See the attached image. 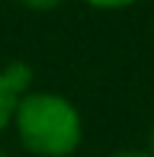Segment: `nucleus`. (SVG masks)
Listing matches in <instances>:
<instances>
[{"instance_id":"nucleus-1","label":"nucleus","mask_w":154,"mask_h":157,"mask_svg":"<svg viewBox=\"0 0 154 157\" xmlns=\"http://www.w3.org/2000/svg\"><path fill=\"white\" fill-rule=\"evenodd\" d=\"M19 144L36 157H71L83 141V119L67 96L52 90H29L13 112Z\"/></svg>"},{"instance_id":"nucleus-2","label":"nucleus","mask_w":154,"mask_h":157,"mask_svg":"<svg viewBox=\"0 0 154 157\" xmlns=\"http://www.w3.org/2000/svg\"><path fill=\"white\" fill-rule=\"evenodd\" d=\"M32 83V67L23 61H13L6 67H0V132L6 125H13V112L23 93H29Z\"/></svg>"},{"instance_id":"nucleus-3","label":"nucleus","mask_w":154,"mask_h":157,"mask_svg":"<svg viewBox=\"0 0 154 157\" xmlns=\"http://www.w3.org/2000/svg\"><path fill=\"white\" fill-rule=\"evenodd\" d=\"M61 3H64V0H19V6H26V10H32V13H52V10H58Z\"/></svg>"},{"instance_id":"nucleus-4","label":"nucleus","mask_w":154,"mask_h":157,"mask_svg":"<svg viewBox=\"0 0 154 157\" xmlns=\"http://www.w3.org/2000/svg\"><path fill=\"white\" fill-rule=\"evenodd\" d=\"M87 6H93V10H106V13H113V10H125V6H132L135 0H83Z\"/></svg>"},{"instance_id":"nucleus-5","label":"nucleus","mask_w":154,"mask_h":157,"mask_svg":"<svg viewBox=\"0 0 154 157\" xmlns=\"http://www.w3.org/2000/svg\"><path fill=\"white\" fill-rule=\"evenodd\" d=\"M109 157H151L148 151H116V154H109Z\"/></svg>"},{"instance_id":"nucleus-6","label":"nucleus","mask_w":154,"mask_h":157,"mask_svg":"<svg viewBox=\"0 0 154 157\" xmlns=\"http://www.w3.org/2000/svg\"><path fill=\"white\" fill-rule=\"evenodd\" d=\"M148 154L154 157V125H151V132H148Z\"/></svg>"},{"instance_id":"nucleus-7","label":"nucleus","mask_w":154,"mask_h":157,"mask_svg":"<svg viewBox=\"0 0 154 157\" xmlns=\"http://www.w3.org/2000/svg\"><path fill=\"white\" fill-rule=\"evenodd\" d=\"M0 157H10V154H6V151H0Z\"/></svg>"}]
</instances>
